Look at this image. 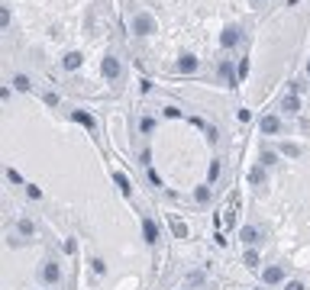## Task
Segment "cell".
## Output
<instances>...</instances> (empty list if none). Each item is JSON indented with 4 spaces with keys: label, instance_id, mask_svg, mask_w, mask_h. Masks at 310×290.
<instances>
[{
    "label": "cell",
    "instance_id": "obj_1",
    "mask_svg": "<svg viewBox=\"0 0 310 290\" xmlns=\"http://www.w3.org/2000/svg\"><path fill=\"white\" fill-rule=\"evenodd\" d=\"M129 32H133L136 39H149V36H155V32H158V19L149 10H139L133 19H129Z\"/></svg>",
    "mask_w": 310,
    "mask_h": 290
},
{
    "label": "cell",
    "instance_id": "obj_2",
    "mask_svg": "<svg viewBox=\"0 0 310 290\" xmlns=\"http://www.w3.org/2000/svg\"><path fill=\"white\" fill-rule=\"evenodd\" d=\"M39 281H42L45 287L61 284V265L58 261H42V265H39Z\"/></svg>",
    "mask_w": 310,
    "mask_h": 290
},
{
    "label": "cell",
    "instance_id": "obj_3",
    "mask_svg": "<svg viewBox=\"0 0 310 290\" xmlns=\"http://www.w3.org/2000/svg\"><path fill=\"white\" fill-rule=\"evenodd\" d=\"M217 78H220V84H226V87H236L239 81H243V78H239V71H236V65H233L230 58H223L217 65Z\"/></svg>",
    "mask_w": 310,
    "mask_h": 290
},
{
    "label": "cell",
    "instance_id": "obj_4",
    "mask_svg": "<svg viewBox=\"0 0 310 290\" xmlns=\"http://www.w3.org/2000/svg\"><path fill=\"white\" fill-rule=\"evenodd\" d=\"M197 68H201V58H197L194 52H181V55H178V61H175L178 74H194Z\"/></svg>",
    "mask_w": 310,
    "mask_h": 290
},
{
    "label": "cell",
    "instance_id": "obj_5",
    "mask_svg": "<svg viewBox=\"0 0 310 290\" xmlns=\"http://www.w3.org/2000/svg\"><path fill=\"white\" fill-rule=\"evenodd\" d=\"M100 74L107 81H116L123 74V65H120V58H116V55H103L100 58Z\"/></svg>",
    "mask_w": 310,
    "mask_h": 290
},
{
    "label": "cell",
    "instance_id": "obj_6",
    "mask_svg": "<svg viewBox=\"0 0 310 290\" xmlns=\"http://www.w3.org/2000/svg\"><path fill=\"white\" fill-rule=\"evenodd\" d=\"M259 129H262V136H281L285 123H281V116H278V113H265V116L259 120Z\"/></svg>",
    "mask_w": 310,
    "mask_h": 290
},
{
    "label": "cell",
    "instance_id": "obj_7",
    "mask_svg": "<svg viewBox=\"0 0 310 290\" xmlns=\"http://www.w3.org/2000/svg\"><path fill=\"white\" fill-rule=\"evenodd\" d=\"M239 42H243V29H239L236 23L226 26V29L220 32V48H236Z\"/></svg>",
    "mask_w": 310,
    "mask_h": 290
},
{
    "label": "cell",
    "instance_id": "obj_8",
    "mask_svg": "<svg viewBox=\"0 0 310 290\" xmlns=\"http://www.w3.org/2000/svg\"><path fill=\"white\" fill-rule=\"evenodd\" d=\"M278 110H281L285 116H298V113H301V97H298V94H285V97L278 100Z\"/></svg>",
    "mask_w": 310,
    "mask_h": 290
},
{
    "label": "cell",
    "instance_id": "obj_9",
    "mask_svg": "<svg viewBox=\"0 0 310 290\" xmlns=\"http://www.w3.org/2000/svg\"><path fill=\"white\" fill-rule=\"evenodd\" d=\"M281 281H285V265H268L265 271H262V284L275 287V284H281Z\"/></svg>",
    "mask_w": 310,
    "mask_h": 290
},
{
    "label": "cell",
    "instance_id": "obj_10",
    "mask_svg": "<svg viewBox=\"0 0 310 290\" xmlns=\"http://www.w3.org/2000/svg\"><path fill=\"white\" fill-rule=\"evenodd\" d=\"M239 242H243V245H259V242H262V229H259V226H252V223H246L243 226V229H239Z\"/></svg>",
    "mask_w": 310,
    "mask_h": 290
},
{
    "label": "cell",
    "instance_id": "obj_11",
    "mask_svg": "<svg viewBox=\"0 0 310 290\" xmlns=\"http://www.w3.org/2000/svg\"><path fill=\"white\" fill-rule=\"evenodd\" d=\"M158 236H162V232H158V223L152 216H142V239H146V245H155Z\"/></svg>",
    "mask_w": 310,
    "mask_h": 290
},
{
    "label": "cell",
    "instance_id": "obj_12",
    "mask_svg": "<svg viewBox=\"0 0 310 290\" xmlns=\"http://www.w3.org/2000/svg\"><path fill=\"white\" fill-rule=\"evenodd\" d=\"M81 65H84V55L81 52H65L61 55V68H65V71H78Z\"/></svg>",
    "mask_w": 310,
    "mask_h": 290
},
{
    "label": "cell",
    "instance_id": "obj_13",
    "mask_svg": "<svg viewBox=\"0 0 310 290\" xmlns=\"http://www.w3.org/2000/svg\"><path fill=\"white\" fill-rule=\"evenodd\" d=\"M16 232L23 236V242L32 239V236H36V223H32L29 216H19V219H16Z\"/></svg>",
    "mask_w": 310,
    "mask_h": 290
},
{
    "label": "cell",
    "instance_id": "obj_14",
    "mask_svg": "<svg viewBox=\"0 0 310 290\" xmlns=\"http://www.w3.org/2000/svg\"><path fill=\"white\" fill-rule=\"evenodd\" d=\"M113 184L120 187L123 197H133V181H129V177L123 174V171H113Z\"/></svg>",
    "mask_w": 310,
    "mask_h": 290
},
{
    "label": "cell",
    "instance_id": "obj_15",
    "mask_svg": "<svg viewBox=\"0 0 310 290\" xmlns=\"http://www.w3.org/2000/svg\"><path fill=\"white\" fill-rule=\"evenodd\" d=\"M278 151H272V148H265V151H262V155H259V164H262V168H275V164H278Z\"/></svg>",
    "mask_w": 310,
    "mask_h": 290
},
{
    "label": "cell",
    "instance_id": "obj_16",
    "mask_svg": "<svg viewBox=\"0 0 310 290\" xmlns=\"http://www.w3.org/2000/svg\"><path fill=\"white\" fill-rule=\"evenodd\" d=\"M10 84H13V91H29V87H32V81H29V74H13V81H10Z\"/></svg>",
    "mask_w": 310,
    "mask_h": 290
},
{
    "label": "cell",
    "instance_id": "obj_17",
    "mask_svg": "<svg viewBox=\"0 0 310 290\" xmlns=\"http://www.w3.org/2000/svg\"><path fill=\"white\" fill-rule=\"evenodd\" d=\"M265 171L268 168H262V164H256V168L249 171V184H252V187H262V184H265Z\"/></svg>",
    "mask_w": 310,
    "mask_h": 290
},
{
    "label": "cell",
    "instance_id": "obj_18",
    "mask_svg": "<svg viewBox=\"0 0 310 290\" xmlns=\"http://www.w3.org/2000/svg\"><path fill=\"white\" fill-rule=\"evenodd\" d=\"M171 236H175V239H188V236H191L188 223H181V219H171Z\"/></svg>",
    "mask_w": 310,
    "mask_h": 290
},
{
    "label": "cell",
    "instance_id": "obj_19",
    "mask_svg": "<svg viewBox=\"0 0 310 290\" xmlns=\"http://www.w3.org/2000/svg\"><path fill=\"white\" fill-rule=\"evenodd\" d=\"M281 155H288V158H301V155H304V148H301L298 142H281Z\"/></svg>",
    "mask_w": 310,
    "mask_h": 290
},
{
    "label": "cell",
    "instance_id": "obj_20",
    "mask_svg": "<svg viewBox=\"0 0 310 290\" xmlns=\"http://www.w3.org/2000/svg\"><path fill=\"white\" fill-rule=\"evenodd\" d=\"M155 126H158L155 116H142V120H139V133H142V136H152V133H155Z\"/></svg>",
    "mask_w": 310,
    "mask_h": 290
},
{
    "label": "cell",
    "instance_id": "obj_21",
    "mask_svg": "<svg viewBox=\"0 0 310 290\" xmlns=\"http://www.w3.org/2000/svg\"><path fill=\"white\" fill-rule=\"evenodd\" d=\"M243 265L249 268V271H256V268L262 265V258H259V252H256V248H249V252L243 255Z\"/></svg>",
    "mask_w": 310,
    "mask_h": 290
},
{
    "label": "cell",
    "instance_id": "obj_22",
    "mask_svg": "<svg viewBox=\"0 0 310 290\" xmlns=\"http://www.w3.org/2000/svg\"><path fill=\"white\" fill-rule=\"evenodd\" d=\"M210 197H213L210 184H201V187H194V200H197V203H210Z\"/></svg>",
    "mask_w": 310,
    "mask_h": 290
},
{
    "label": "cell",
    "instance_id": "obj_23",
    "mask_svg": "<svg viewBox=\"0 0 310 290\" xmlns=\"http://www.w3.org/2000/svg\"><path fill=\"white\" fill-rule=\"evenodd\" d=\"M71 120H74V123H81V126H87V129H94V116H91V113H84V110H74Z\"/></svg>",
    "mask_w": 310,
    "mask_h": 290
},
{
    "label": "cell",
    "instance_id": "obj_24",
    "mask_svg": "<svg viewBox=\"0 0 310 290\" xmlns=\"http://www.w3.org/2000/svg\"><path fill=\"white\" fill-rule=\"evenodd\" d=\"M91 271L97 274V278H103V274H107V261H103L100 255H94V258H91Z\"/></svg>",
    "mask_w": 310,
    "mask_h": 290
},
{
    "label": "cell",
    "instance_id": "obj_25",
    "mask_svg": "<svg viewBox=\"0 0 310 290\" xmlns=\"http://www.w3.org/2000/svg\"><path fill=\"white\" fill-rule=\"evenodd\" d=\"M194 123H197V126H201L204 133H207V142H217V129H213L210 123H204V120H194Z\"/></svg>",
    "mask_w": 310,
    "mask_h": 290
},
{
    "label": "cell",
    "instance_id": "obj_26",
    "mask_svg": "<svg viewBox=\"0 0 310 290\" xmlns=\"http://www.w3.org/2000/svg\"><path fill=\"white\" fill-rule=\"evenodd\" d=\"M162 113L168 116V120H181V110H178L175 103H168V107H162Z\"/></svg>",
    "mask_w": 310,
    "mask_h": 290
},
{
    "label": "cell",
    "instance_id": "obj_27",
    "mask_svg": "<svg viewBox=\"0 0 310 290\" xmlns=\"http://www.w3.org/2000/svg\"><path fill=\"white\" fill-rule=\"evenodd\" d=\"M220 177V161H210V171H207V184H213Z\"/></svg>",
    "mask_w": 310,
    "mask_h": 290
},
{
    "label": "cell",
    "instance_id": "obj_28",
    "mask_svg": "<svg viewBox=\"0 0 310 290\" xmlns=\"http://www.w3.org/2000/svg\"><path fill=\"white\" fill-rule=\"evenodd\" d=\"M204 281H207V274H204V271H191V278H188V284H191V287H194V284H204Z\"/></svg>",
    "mask_w": 310,
    "mask_h": 290
},
{
    "label": "cell",
    "instance_id": "obj_29",
    "mask_svg": "<svg viewBox=\"0 0 310 290\" xmlns=\"http://www.w3.org/2000/svg\"><path fill=\"white\" fill-rule=\"evenodd\" d=\"M10 6H3V10H0V26H3V29H6V26H10Z\"/></svg>",
    "mask_w": 310,
    "mask_h": 290
},
{
    "label": "cell",
    "instance_id": "obj_30",
    "mask_svg": "<svg viewBox=\"0 0 310 290\" xmlns=\"http://www.w3.org/2000/svg\"><path fill=\"white\" fill-rule=\"evenodd\" d=\"M45 107H58V94H52V91H45Z\"/></svg>",
    "mask_w": 310,
    "mask_h": 290
},
{
    "label": "cell",
    "instance_id": "obj_31",
    "mask_svg": "<svg viewBox=\"0 0 310 290\" xmlns=\"http://www.w3.org/2000/svg\"><path fill=\"white\" fill-rule=\"evenodd\" d=\"M6 177H10V184H23V174H19V171H6Z\"/></svg>",
    "mask_w": 310,
    "mask_h": 290
},
{
    "label": "cell",
    "instance_id": "obj_32",
    "mask_svg": "<svg viewBox=\"0 0 310 290\" xmlns=\"http://www.w3.org/2000/svg\"><path fill=\"white\" fill-rule=\"evenodd\" d=\"M26 193H29V197H32V200H39V197H42V190H39V187H36V184H26Z\"/></svg>",
    "mask_w": 310,
    "mask_h": 290
},
{
    "label": "cell",
    "instance_id": "obj_33",
    "mask_svg": "<svg viewBox=\"0 0 310 290\" xmlns=\"http://www.w3.org/2000/svg\"><path fill=\"white\" fill-rule=\"evenodd\" d=\"M285 290H307V287H304V281H288Z\"/></svg>",
    "mask_w": 310,
    "mask_h": 290
},
{
    "label": "cell",
    "instance_id": "obj_34",
    "mask_svg": "<svg viewBox=\"0 0 310 290\" xmlns=\"http://www.w3.org/2000/svg\"><path fill=\"white\" fill-rule=\"evenodd\" d=\"M246 74H249V58L239 61V78H246Z\"/></svg>",
    "mask_w": 310,
    "mask_h": 290
},
{
    "label": "cell",
    "instance_id": "obj_35",
    "mask_svg": "<svg viewBox=\"0 0 310 290\" xmlns=\"http://www.w3.org/2000/svg\"><path fill=\"white\" fill-rule=\"evenodd\" d=\"M307 81H310V58H307Z\"/></svg>",
    "mask_w": 310,
    "mask_h": 290
},
{
    "label": "cell",
    "instance_id": "obj_36",
    "mask_svg": "<svg viewBox=\"0 0 310 290\" xmlns=\"http://www.w3.org/2000/svg\"><path fill=\"white\" fill-rule=\"evenodd\" d=\"M256 3H262V0H256Z\"/></svg>",
    "mask_w": 310,
    "mask_h": 290
}]
</instances>
